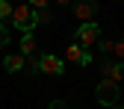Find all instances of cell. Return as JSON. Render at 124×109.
<instances>
[{"mask_svg": "<svg viewBox=\"0 0 124 109\" xmlns=\"http://www.w3.org/2000/svg\"><path fill=\"white\" fill-rule=\"evenodd\" d=\"M112 56H115V62H121V65H124V41H115V50H112Z\"/></svg>", "mask_w": 124, "mask_h": 109, "instance_id": "cell-14", "label": "cell"}, {"mask_svg": "<svg viewBox=\"0 0 124 109\" xmlns=\"http://www.w3.org/2000/svg\"><path fill=\"white\" fill-rule=\"evenodd\" d=\"M47 109H68V106H65V103H62V100H53V103H50Z\"/></svg>", "mask_w": 124, "mask_h": 109, "instance_id": "cell-18", "label": "cell"}, {"mask_svg": "<svg viewBox=\"0 0 124 109\" xmlns=\"http://www.w3.org/2000/svg\"><path fill=\"white\" fill-rule=\"evenodd\" d=\"M50 9H41V12H36V24H50Z\"/></svg>", "mask_w": 124, "mask_h": 109, "instance_id": "cell-12", "label": "cell"}, {"mask_svg": "<svg viewBox=\"0 0 124 109\" xmlns=\"http://www.w3.org/2000/svg\"><path fill=\"white\" fill-rule=\"evenodd\" d=\"M80 56H83V47H80V44H71V47L65 50V59L74 62V65H80Z\"/></svg>", "mask_w": 124, "mask_h": 109, "instance_id": "cell-10", "label": "cell"}, {"mask_svg": "<svg viewBox=\"0 0 124 109\" xmlns=\"http://www.w3.org/2000/svg\"><path fill=\"white\" fill-rule=\"evenodd\" d=\"M12 3H9V0H0V24H3V21H9L12 18Z\"/></svg>", "mask_w": 124, "mask_h": 109, "instance_id": "cell-11", "label": "cell"}, {"mask_svg": "<svg viewBox=\"0 0 124 109\" xmlns=\"http://www.w3.org/2000/svg\"><path fill=\"white\" fill-rule=\"evenodd\" d=\"M47 3H50V0H30V6H33L36 12H41V9H47Z\"/></svg>", "mask_w": 124, "mask_h": 109, "instance_id": "cell-17", "label": "cell"}, {"mask_svg": "<svg viewBox=\"0 0 124 109\" xmlns=\"http://www.w3.org/2000/svg\"><path fill=\"white\" fill-rule=\"evenodd\" d=\"M39 71L50 74V77H59V74H65V59H59L53 53H39Z\"/></svg>", "mask_w": 124, "mask_h": 109, "instance_id": "cell-4", "label": "cell"}, {"mask_svg": "<svg viewBox=\"0 0 124 109\" xmlns=\"http://www.w3.org/2000/svg\"><path fill=\"white\" fill-rule=\"evenodd\" d=\"M9 21L15 24V29H21V33H33V29L39 27V24H36V9L30 6V3H24V6H15Z\"/></svg>", "mask_w": 124, "mask_h": 109, "instance_id": "cell-1", "label": "cell"}, {"mask_svg": "<svg viewBox=\"0 0 124 109\" xmlns=\"http://www.w3.org/2000/svg\"><path fill=\"white\" fill-rule=\"evenodd\" d=\"M21 53H24V56H36V53H39L33 33H24V38H21Z\"/></svg>", "mask_w": 124, "mask_h": 109, "instance_id": "cell-8", "label": "cell"}, {"mask_svg": "<svg viewBox=\"0 0 124 109\" xmlns=\"http://www.w3.org/2000/svg\"><path fill=\"white\" fill-rule=\"evenodd\" d=\"M101 71H103L106 80L115 83V86L124 80V65H121V62H115V59H101Z\"/></svg>", "mask_w": 124, "mask_h": 109, "instance_id": "cell-5", "label": "cell"}, {"mask_svg": "<svg viewBox=\"0 0 124 109\" xmlns=\"http://www.w3.org/2000/svg\"><path fill=\"white\" fill-rule=\"evenodd\" d=\"M56 3H59V6H71V0H56Z\"/></svg>", "mask_w": 124, "mask_h": 109, "instance_id": "cell-19", "label": "cell"}, {"mask_svg": "<svg viewBox=\"0 0 124 109\" xmlns=\"http://www.w3.org/2000/svg\"><path fill=\"white\" fill-rule=\"evenodd\" d=\"M9 29H6V24H0V47H6V44H9Z\"/></svg>", "mask_w": 124, "mask_h": 109, "instance_id": "cell-15", "label": "cell"}, {"mask_svg": "<svg viewBox=\"0 0 124 109\" xmlns=\"http://www.w3.org/2000/svg\"><path fill=\"white\" fill-rule=\"evenodd\" d=\"M92 59H95V56H92V50H86L83 47V56H80V65L86 68V65H92Z\"/></svg>", "mask_w": 124, "mask_h": 109, "instance_id": "cell-16", "label": "cell"}, {"mask_svg": "<svg viewBox=\"0 0 124 109\" xmlns=\"http://www.w3.org/2000/svg\"><path fill=\"white\" fill-rule=\"evenodd\" d=\"M101 41V27L95 24V21H89V24H80L77 27V44L80 47H92V44H98Z\"/></svg>", "mask_w": 124, "mask_h": 109, "instance_id": "cell-3", "label": "cell"}, {"mask_svg": "<svg viewBox=\"0 0 124 109\" xmlns=\"http://www.w3.org/2000/svg\"><path fill=\"white\" fill-rule=\"evenodd\" d=\"M3 68H6L9 74H18V71H24V68H27V56H24V53L3 56Z\"/></svg>", "mask_w": 124, "mask_h": 109, "instance_id": "cell-7", "label": "cell"}, {"mask_svg": "<svg viewBox=\"0 0 124 109\" xmlns=\"http://www.w3.org/2000/svg\"><path fill=\"white\" fill-rule=\"evenodd\" d=\"M27 71L30 74H39V53L36 56H27Z\"/></svg>", "mask_w": 124, "mask_h": 109, "instance_id": "cell-13", "label": "cell"}, {"mask_svg": "<svg viewBox=\"0 0 124 109\" xmlns=\"http://www.w3.org/2000/svg\"><path fill=\"white\" fill-rule=\"evenodd\" d=\"M98 47H101L103 59H109V56H112V50H115V41H112V38H103V36H101V41H98Z\"/></svg>", "mask_w": 124, "mask_h": 109, "instance_id": "cell-9", "label": "cell"}, {"mask_svg": "<svg viewBox=\"0 0 124 109\" xmlns=\"http://www.w3.org/2000/svg\"><path fill=\"white\" fill-rule=\"evenodd\" d=\"M118 94H121V88H118L115 83H109V80H101V83H98V88H95V97H98V103H103L106 109L118 103Z\"/></svg>", "mask_w": 124, "mask_h": 109, "instance_id": "cell-2", "label": "cell"}, {"mask_svg": "<svg viewBox=\"0 0 124 109\" xmlns=\"http://www.w3.org/2000/svg\"><path fill=\"white\" fill-rule=\"evenodd\" d=\"M109 109H124V106H118V103H115V106H109Z\"/></svg>", "mask_w": 124, "mask_h": 109, "instance_id": "cell-20", "label": "cell"}, {"mask_svg": "<svg viewBox=\"0 0 124 109\" xmlns=\"http://www.w3.org/2000/svg\"><path fill=\"white\" fill-rule=\"evenodd\" d=\"M95 12H98L95 0H77V3H74V15L80 18V24H89L92 18H95Z\"/></svg>", "mask_w": 124, "mask_h": 109, "instance_id": "cell-6", "label": "cell"}]
</instances>
